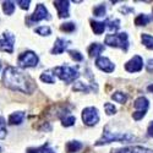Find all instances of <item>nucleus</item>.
I'll return each instance as SVG.
<instances>
[{
	"label": "nucleus",
	"mask_w": 153,
	"mask_h": 153,
	"mask_svg": "<svg viewBox=\"0 0 153 153\" xmlns=\"http://www.w3.org/2000/svg\"><path fill=\"white\" fill-rule=\"evenodd\" d=\"M104 110L108 115H113V114H115L117 111V108L114 107L111 103H104Z\"/></svg>",
	"instance_id": "obj_32"
},
{
	"label": "nucleus",
	"mask_w": 153,
	"mask_h": 153,
	"mask_svg": "<svg viewBox=\"0 0 153 153\" xmlns=\"http://www.w3.org/2000/svg\"><path fill=\"white\" fill-rule=\"evenodd\" d=\"M82 121L87 126H94L99 121V114L98 109L94 107L85 108L82 111Z\"/></svg>",
	"instance_id": "obj_6"
},
{
	"label": "nucleus",
	"mask_w": 153,
	"mask_h": 153,
	"mask_svg": "<svg viewBox=\"0 0 153 153\" xmlns=\"http://www.w3.org/2000/svg\"><path fill=\"white\" fill-rule=\"evenodd\" d=\"M0 153H1V147H0Z\"/></svg>",
	"instance_id": "obj_39"
},
{
	"label": "nucleus",
	"mask_w": 153,
	"mask_h": 153,
	"mask_svg": "<svg viewBox=\"0 0 153 153\" xmlns=\"http://www.w3.org/2000/svg\"><path fill=\"white\" fill-rule=\"evenodd\" d=\"M53 72L66 85L72 83L76 79H79V76H80L77 68H72V66H68V65L56 66L53 69Z\"/></svg>",
	"instance_id": "obj_3"
},
{
	"label": "nucleus",
	"mask_w": 153,
	"mask_h": 153,
	"mask_svg": "<svg viewBox=\"0 0 153 153\" xmlns=\"http://www.w3.org/2000/svg\"><path fill=\"white\" fill-rule=\"evenodd\" d=\"M36 33L41 36H49V34H52V30L48 26H42V27L36 28Z\"/></svg>",
	"instance_id": "obj_27"
},
{
	"label": "nucleus",
	"mask_w": 153,
	"mask_h": 153,
	"mask_svg": "<svg viewBox=\"0 0 153 153\" xmlns=\"http://www.w3.org/2000/svg\"><path fill=\"white\" fill-rule=\"evenodd\" d=\"M17 4L20 5V7H21V9H23V10H27V9L30 7L31 1H30V0H27V1H25V0H19Z\"/></svg>",
	"instance_id": "obj_34"
},
{
	"label": "nucleus",
	"mask_w": 153,
	"mask_h": 153,
	"mask_svg": "<svg viewBox=\"0 0 153 153\" xmlns=\"http://www.w3.org/2000/svg\"><path fill=\"white\" fill-rule=\"evenodd\" d=\"M38 61H39V58H38V55H37L34 52H31V50H27V52L22 53V54L19 56V59H17L19 66H21V68H23V69L37 66Z\"/></svg>",
	"instance_id": "obj_5"
},
{
	"label": "nucleus",
	"mask_w": 153,
	"mask_h": 153,
	"mask_svg": "<svg viewBox=\"0 0 153 153\" xmlns=\"http://www.w3.org/2000/svg\"><path fill=\"white\" fill-rule=\"evenodd\" d=\"M72 90H74L75 92H79V91H81V92H87V91H88V87H87L83 82H76V83L74 85V87H72Z\"/></svg>",
	"instance_id": "obj_30"
},
{
	"label": "nucleus",
	"mask_w": 153,
	"mask_h": 153,
	"mask_svg": "<svg viewBox=\"0 0 153 153\" xmlns=\"http://www.w3.org/2000/svg\"><path fill=\"white\" fill-rule=\"evenodd\" d=\"M42 153H55V152H54L52 148H48V147H45V148L42 151Z\"/></svg>",
	"instance_id": "obj_37"
},
{
	"label": "nucleus",
	"mask_w": 153,
	"mask_h": 153,
	"mask_svg": "<svg viewBox=\"0 0 153 153\" xmlns=\"http://www.w3.org/2000/svg\"><path fill=\"white\" fill-rule=\"evenodd\" d=\"M105 25H108V28L113 32H115V31H118L119 28H120V21L119 20H108L107 22H105Z\"/></svg>",
	"instance_id": "obj_24"
},
{
	"label": "nucleus",
	"mask_w": 153,
	"mask_h": 153,
	"mask_svg": "<svg viewBox=\"0 0 153 153\" xmlns=\"http://www.w3.org/2000/svg\"><path fill=\"white\" fill-rule=\"evenodd\" d=\"M0 69H1V66H0Z\"/></svg>",
	"instance_id": "obj_40"
},
{
	"label": "nucleus",
	"mask_w": 153,
	"mask_h": 153,
	"mask_svg": "<svg viewBox=\"0 0 153 153\" xmlns=\"http://www.w3.org/2000/svg\"><path fill=\"white\" fill-rule=\"evenodd\" d=\"M146 69L148 72H153V59H149L146 64Z\"/></svg>",
	"instance_id": "obj_35"
},
{
	"label": "nucleus",
	"mask_w": 153,
	"mask_h": 153,
	"mask_svg": "<svg viewBox=\"0 0 153 153\" xmlns=\"http://www.w3.org/2000/svg\"><path fill=\"white\" fill-rule=\"evenodd\" d=\"M3 10L6 15H12L15 11V4L12 1H4L3 3Z\"/></svg>",
	"instance_id": "obj_23"
},
{
	"label": "nucleus",
	"mask_w": 153,
	"mask_h": 153,
	"mask_svg": "<svg viewBox=\"0 0 153 153\" xmlns=\"http://www.w3.org/2000/svg\"><path fill=\"white\" fill-rule=\"evenodd\" d=\"M6 137V123L3 117H0V138Z\"/></svg>",
	"instance_id": "obj_28"
},
{
	"label": "nucleus",
	"mask_w": 153,
	"mask_h": 153,
	"mask_svg": "<svg viewBox=\"0 0 153 153\" xmlns=\"http://www.w3.org/2000/svg\"><path fill=\"white\" fill-rule=\"evenodd\" d=\"M25 119V113L23 111H16L12 113L9 117V124L10 125H20Z\"/></svg>",
	"instance_id": "obj_16"
},
{
	"label": "nucleus",
	"mask_w": 153,
	"mask_h": 153,
	"mask_svg": "<svg viewBox=\"0 0 153 153\" xmlns=\"http://www.w3.org/2000/svg\"><path fill=\"white\" fill-rule=\"evenodd\" d=\"M141 41H142V43L145 44L146 48L153 50V36H149L147 33H143L141 36Z\"/></svg>",
	"instance_id": "obj_20"
},
{
	"label": "nucleus",
	"mask_w": 153,
	"mask_h": 153,
	"mask_svg": "<svg viewBox=\"0 0 153 153\" xmlns=\"http://www.w3.org/2000/svg\"><path fill=\"white\" fill-rule=\"evenodd\" d=\"M60 30L62 32H74L76 30V26L74 22H68V23H62L60 26Z\"/></svg>",
	"instance_id": "obj_25"
},
{
	"label": "nucleus",
	"mask_w": 153,
	"mask_h": 153,
	"mask_svg": "<svg viewBox=\"0 0 153 153\" xmlns=\"http://www.w3.org/2000/svg\"><path fill=\"white\" fill-rule=\"evenodd\" d=\"M91 27H92L93 32L99 36V34H102V33L104 32L107 25H105V22H99V21H93V20H91Z\"/></svg>",
	"instance_id": "obj_17"
},
{
	"label": "nucleus",
	"mask_w": 153,
	"mask_h": 153,
	"mask_svg": "<svg viewBox=\"0 0 153 153\" xmlns=\"http://www.w3.org/2000/svg\"><path fill=\"white\" fill-rule=\"evenodd\" d=\"M105 44L114 48H121L123 50H127L129 48V39H127V34L125 32L117 33V34H108L104 39Z\"/></svg>",
	"instance_id": "obj_4"
},
{
	"label": "nucleus",
	"mask_w": 153,
	"mask_h": 153,
	"mask_svg": "<svg viewBox=\"0 0 153 153\" xmlns=\"http://www.w3.org/2000/svg\"><path fill=\"white\" fill-rule=\"evenodd\" d=\"M104 49L105 48H104L103 44H100V43H93V44L90 45V48H88V55H90V58L98 56Z\"/></svg>",
	"instance_id": "obj_15"
},
{
	"label": "nucleus",
	"mask_w": 153,
	"mask_h": 153,
	"mask_svg": "<svg viewBox=\"0 0 153 153\" xmlns=\"http://www.w3.org/2000/svg\"><path fill=\"white\" fill-rule=\"evenodd\" d=\"M70 3L69 1H65V0H56L54 1V6L55 9L58 10V15L60 19H64V17H69L70 14H69V5Z\"/></svg>",
	"instance_id": "obj_11"
},
{
	"label": "nucleus",
	"mask_w": 153,
	"mask_h": 153,
	"mask_svg": "<svg viewBox=\"0 0 153 153\" xmlns=\"http://www.w3.org/2000/svg\"><path fill=\"white\" fill-rule=\"evenodd\" d=\"M65 148H66L68 153H75V152H77L82 148V143L79 142V141H70V142L66 143Z\"/></svg>",
	"instance_id": "obj_18"
},
{
	"label": "nucleus",
	"mask_w": 153,
	"mask_h": 153,
	"mask_svg": "<svg viewBox=\"0 0 153 153\" xmlns=\"http://www.w3.org/2000/svg\"><path fill=\"white\" fill-rule=\"evenodd\" d=\"M45 19L47 20H50V15H49L47 7L43 4H38L36 6L34 12H33L32 16H31V20L33 22H38V21H42V20H45Z\"/></svg>",
	"instance_id": "obj_9"
},
{
	"label": "nucleus",
	"mask_w": 153,
	"mask_h": 153,
	"mask_svg": "<svg viewBox=\"0 0 153 153\" xmlns=\"http://www.w3.org/2000/svg\"><path fill=\"white\" fill-rule=\"evenodd\" d=\"M14 43H15V36L9 32L3 33L0 37V50L6 53H12L14 52Z\"/></svg>",
	"instance_id": "obj_7"
},
{
	"label": "nucleus",
	"mask_w": 153,
	"mask_h": 153,
	"mask_svg": "<svg viewBox=\"0 0 153 153\" xmlns=\"http://www.w3.org/2000/svg\"><path fill=\"white\" fill-rule=\"evenodd\" d=\"M143 68V60L140 55H135L125 64V70L129 72H138Z\"/></svg>",
	"instance_id": "obj_8"
},
{
	"label": "nucleus",
	"mask_w": 153,
	"mask_h": 153,
	"mask_svg": "<svg viewBox=\"0 0 153 153\" xmlns=\"http://www.w3.org/2000/svg\"><path fill=\"white\" fill-rule=\"evenodd\" d=\"M70 42L66 41V39H64V38H58V39L55 41L54 43V47L52 49V54H61L62 52H65V49L69 47Z\"/></svg>",
	"instance_id": "obj_12"
},
{
	"label": "nucleus",
	"mask_w": 153,
	"mask_h": 153,
	"mask_svg": "<svg viewBox=\"0 0 153 153\" xmlns=\"http://www.w3.org/2000/svg\"><path fill=\"white\" fill-rule=\"evenodd\" d=\"M152 19H153V16H152Z\"/></svg>",
	"instance_id": "obj_41"
},
{
	"label": "nucleus",
	"mask_w": 153,
	"mask_h": 153,
	"mask_svg": "<svg viewBox=\"0 0 153 153\" xmlns=\"http://www.w3.org/2000/svg\"><path fill=\"white\" fill-rule=\"evenodd\" d=\"M147 90H148L149 92H152V93H153V85H149V86L147 87Z\"/></svg>",
	"instance_id": "obj_38"
},
{
	"label": "nucleus",
	"mask_w": 153,
	"mask_h": 153,
	"mask_svg": "<svg viewBox=\"0 0 153 153\" xmlns=\"http://www.w3.org/2000/svg\"><path fill=\"white\" fill-rule=\"evenodd\" d=\"M148 105H149V102L146 97H138L134 102V108L136 109V111H147Z\"/></svg>",
	"instance_id": "obj_14"
},
{
	"label": "nucleus",
	"mask_w": 153,
	"mask_h": 153,
	"mask_svg": "<svg viewBox=\"0 0 153 153\" xmlns=\"http://www.w3.org/2000/svg\"><path fill=\"white\" fill-rule=\"evenodd\" d=\"M3 82L7 88H11L14 91H20L23 93H31L34 90V82L30 76L25 75L20 70L7 66L4 71Z\"/></svg>",
	"instance_id": "obj_1"
},
{
	"label": "nucleus",
	"mask_w": 153,
	"mask_h": 153,
	"mask_svg": "<svg viewBox=\"0 0 153 153\" xmlns=\"http://www.w3.org/2000/svg\"><path fill=\"white\" fill-rule=\"evenodd\" d=\"M113 153H153V151L141 146H134V147H125V148L117 149Z\"/></svg>",
	"instance_id": "obj_13"
},
{
	"label": "nucleus",
	"mask_w": 153,
	"mask_h": 153,
	"mask_svg": "<svg viewBox=\"0 0 153 153\" xmlns=\"http://www.w3.org/2000/svg\"><path fill=\"white\" fill-rule=\"evenodd\" d=\"M145 115H146V111H135L132 114V118H134V120H141Z\"/></svg>",
	"instance_id": "obj_33"
},
{
	"label": "nucleus",
	"mask_w": 153,
	"mask_h": 153,
	"mask_svg": "<svg viewBox=\"0 0 153 153\" xmlns=\"http://www.w3.org/2000/svg\"><path fill=\"white\" fill-rule=\"evenodd\" d=\"M96 66L104 72H113L114 69H115L114 64L105 56H98L96 60Z\"/></svg>",
	"instance_id": "obj_10"
},
{
	"label": "nucleus",
	"mask_w": 153,
	"mask_h": 153,
	"mask_svg": "<svg viewBox=\"0 0 153 153\" xmlns=\"http://www.w3.org/2000/svg\"><path fill=\"white\" fill-rule=\"evenodd\" d=\"M93 14L94 16L97 17H102V16H104L105 15V6L104 5H98L93 9Z\"/></svg>",
	"instance_id": "obj_26"
},
{
	"label": "nucleus",
	"mask_w": 153,
	"mask_h": 153,
	"mask_svg": "<svg viewBox=\"0 0 153 153\" xmlns=\"http://www.w3.org/2000/svg\"><path fill=\"white\" fill-rule=\"evenodd\" d=\"M41 80L45 83H54L55 82V77H54V74H52V71H44L41 75Z\"/></svg>",
	"instance_id": "obj_21"
},
{
	"label": "nucleus",
	"mask_w": 153,
	"mask_h": 153,
	"mask_svg": "<svg viewBox=\"0 0 153 153\" xmlns=\"http://www.w3.org/2000/svg\"><path fill=\"white\" fill-rule=\"evenodd\" d=\"M69 55L75 60V61H82L83 60V56L80 52L77 50H69Z\"/></svg>",
	"instance_id": "obj_31"
},
{
	"label": "nucleus",
	"mask_w": 153,
	"mask_h": 153,
	"mask_svg": "<svg viewBox=\"0 0 153 153\" xmlns=\"http://www.w3.org/2000/svg\"><path fill=\"white\" fill-rule=\"evenodd\" d=\"M151 21V17L146 14H141L138 15L136 19H135V25L136 26H146V25H148Z\"/></svg>",
	"instance_id": "obj_19"
},
{
	"label": "nucleus",
	"mask_w": 153,
	"mask_h": 153,
	"mask_svg": "<svg viewBox=\"0 0 153 153\" xmlns=\"http://www.w3.org/2000/svg\"><path fill=\"white\" fill-rule=\"evenodd\" d=\"M76 123V118L74 115H69V117H65L62 118V125L65 127H69V126H72L74 124Z\"/></svg>",
	"instance_id": "obj_29"
},
{
	"label": "nucleus",
	"mask_w": 153,
	"mask_h": 153,
	"mask_svg": "<svg viewBox=\"0 0 153 153\" xmlns=\"http://www.w3.org/2000/svg\"><path fill=\"white\" fill-rule=\"evenodd\" d=\"M136 137L129 132H110V131H104L103 136H102L100 140L96 142V146H102V145H107L114 141L118 142H131L134 141Z\"/></svg>",
	"instance_id": "obj_2"
},
{
	"label": "nucleus",
	"mask_w": 153,
	"mask_h": 153,
	"mask_svg": "<svg viewBox=\"0 0 153 153\" xmlns=\"http://www.w3.org/2000/svg\"><path fill=\"white\" fill-rule=\"evenodd\" d=\"M147 134H148V136L153 137V121H151V124L148 125V129H147Z\"/></svg>",
	"instance_id": "obj_36"
},
{
	"label": "nucleus",
	"mask_w": 153,
	"mask_h": 153,
	"mask_svg": "<svg viewBox=\"0 0 153 153\" xmlns=\"http://www.w3.org/2000/svg\"><path fill=\"white\" fill-rule=\"evenodd\" d=\"M111 99H114L117 103H120V104H124L125 102L127 100V96L123 92H115L114 94H111Z\"/></svg>",
	"instance_id": "obj_22"
}]
</instances>
